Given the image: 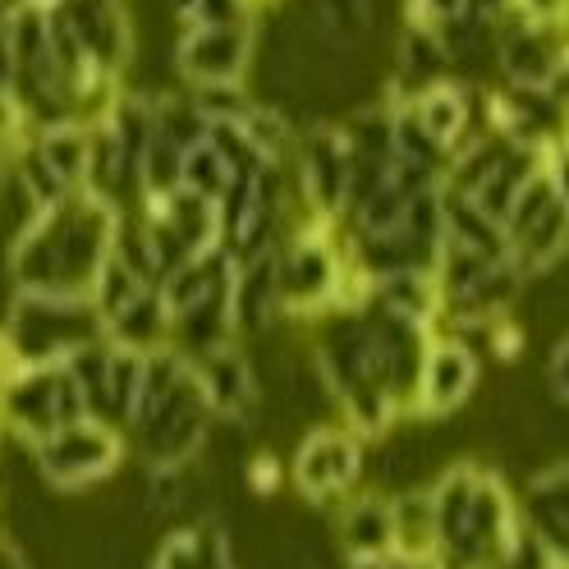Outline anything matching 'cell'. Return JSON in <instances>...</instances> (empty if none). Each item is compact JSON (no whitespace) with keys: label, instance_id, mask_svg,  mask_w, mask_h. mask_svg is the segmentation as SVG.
<instances>
[{"label":"cell","instance_id":"obj_1","mask_svg":"<svg viewBox=\"0 0 569 569\" xmlns=\"http://www.w3.org/2000/svg\"><path fill=\"white\" fill-rule=\"evenodd\" d=\"M124 207L106 202L88 189L69 193L51 211H32L28 226L10 243V280L14 290H56L88 295L92 276L116 243Z\"/></svg>","mask_w":569,"mask_h":569},{"label":"cell","instance_id":"obj_2","mask_svg":"<svg viewBox=\"0 0 569 569\" xmlns=\"http://www.w3.org/2000/svg\"><path fill=\"white\" fill-rule=\"evenodd\" d=\"M211 427L217 418H211L184 353L174 345L142 353V381L124 418V441L138 450L142 465H193Z\"/></svg>","mask_w":569,"mask_h":569},{"label":"cell","instance_id":"obj_3","mask_svg":"<svg viewBox=\"0 0 569 569\" xmlns=\"http://www.w3.org/2000/svg\"><path fill=\"white\" fill-rule=\"evenodd\" d=\"M427 491H432L437 519V551L427 569H491L506 556L519 528V506L501 473L450 465Z\"/></svg>","mask_w":569,"mask_h":569},{"label":"cell","instance_id":"obj_4","mask_svg":"<svg viewBox=\"0 0 569 569\" xmlns=\"http://www.w3.org/2000/svg\"><path fill=\"white\" fill-rule=\"evenodd\" d=\"M317 322H322V336L312 345V359L345 427H353L363 441L386 437L400 418V405L386 386L363 308H336L327 317H317Z\"/></svg>","mask_w":569,"mask_h":569},{"label":"cell","instance_id":"obj_5","mask_svg":"<svg viewBox=\"0 0 569 569\" xmlns=\"http://www.w3.org/2000/svg\"><path fill=\"white\" fill-rule=\"evenodd\" d=\"M101 336L106 322L88 295L14 290L6 322H0V377L38 363H64Z\"/></svg>","mask_w":569,"mask_h":569},{"label":"cell","instance_id":"obj_6","mask_svg":"<svg viewBox=\"0 0 569 569\" xmlns=\"http://www.w3.org/2000/svg\"><path fill=\"white\" fill-rule=\"evenodd\" d=\"M0 418H6L10 437L38 446L60 427L88 418V405L69 363H38L0 377Z\"/></svg>","mask_w":569,"mask_h":569},{"label":"cell","instance_id":"obj_7","mask_svg":"<svg viewBox=\"0 0 569 569\" xmlns=\"http://www.w3.org/2000/svg\"><path fill=\"white\" fill-rule=\"evenodd\" d=\"M124 450H129V441L120 427L97 422V418H79V422L60 427V432H51L47 441L28 446L32 469L56 491H83V487L106 482L120 469Z\"/></svg>","mask_w":569,"mask_h":569},{"label":"cell","instance_id":"obj_8","mask_svg":"<svg viewBox=\"0 0 569 569\" xmlns=\"http://www.w3.org/2000/svg\"><path fill=\"white\" fill-rule=\"evenodd\" d=\"M501 230H506V253L523 276H538L569 253V202L556 193L547 166L523 184Z\"/></svg>","mask_w":569,"mask_h":569},{"label":"cell","instance_id":"obj_9","mask_svg":"<svg viewBox=\"0 0 569 569\" xmlns=\"http://www.w3.org/2000/svg\"><path fill=\"white\" fill-rule=\"evenodd\" d=\"M258 19L248 23H189L174 38V74L184 88L248 83L258 60Z\"/></svg>","mask_w":569,"mask_h":569},{"label":"cell","instance_id":"obj_10","mask_svg":"<svg viewBox=\"0 0 569 569\" xmlns=\"http://www.w3.org/2000/svg\"><path fill=\"white\" fill-rule=\"evenodd\" d=\"M290 180L303 198V217L340 221L349 198V142L340 124H308L295 133L290 152Z\"/></svg>","mask_w":569,"mask_h":569},{"label":"cell","instance_id":"obj_11","mask_svg":"<svg viewBox=\"0 0 569 569\" xmlns=\"http://www.w3.org/2000/svg\"><path fill=\"white\" fill-rule=\"evenodd\" d=\"M363 437L353 427H312V432L299 441L295 465H290V482L303 501L312 506H336L349 491H359L363 478Z\"/></svg>","mask_w":569,"mask_h":569},{"label":"cell","instance_id":"obj_12","mask_svg":"<svg viewBox=\"0 0 569 569\" xmlns=\"http://www.w3.org/2000/svg\"><path fill=\"white\" fill-rule=\"evenodd\" d=\"M482 377V359L469 340H459L450 331H437L432 345L422 353L418 368V390H413V413L427 418H446L455 409H465L478 390Z\"/></svg>","mask_w":569,"mask_h":569},{"label":"cell","instance_id":"obj_13","mask_svg":"<svg viewBox=\"0 0 569 569\" xmlns=\"http://www.w3.org/2000/svg\"><path fill=\"white\" fill-rule=\"evenodd\" d=\"M51 14L74 32V42L83 47L97 74L124 79V69L133 60V19L124 10V0H64Z\"/></svg>","mask_w":569,"mask_h":569},{"label":"cell","instance_id":"obj_14","mask_svg":"<svg viewBox=\"0 0 569 569\" xmlns=\"http://www.w3.org/2000/svg\"><path fill=\"white\" fill-rule=\"evenodd\" d=\"M193 363V377L202 386V400L211 409L217 422H230V427H248L258 418V400H262V386H258V372H253V359L239 349V340L230 345H217L198 353Z\"/></svg>","mask_w":569,"mask_h":569},{"label":"cell","instance_id":"obj_15","mask_svg":"<svg viewBox=\"0 0 569 569\" xmlns=\"http://www.w3.org/2000/svg\"><path fill=\"white\" fill-rule=\"evenodd\" d=\"M363 317H368V331H372V345H377V359H381V372H386V386L396 396L400 413H413V390H418V368H422V353L432 345V327L413 322L405 312H390L381 303H363Z\"/></svg>","mask_w":569,"mask_h":569},{"label":"cell","instance_id":"obj_16","mask_svg":"<svg viewBox=\"0 0 569 569\" xmlns=\"http://www.w3.org/2000/svg\"><path fill=\"white\" fill-rule=\"evenodd\" d=\"M565 64L569 60L547 23L501 14V23H496V74L510 88H556Z\"/></svg>","mask_w":569,"mask_h":569},{"label":"cell","instance_id":"obj_17","mask_svg":"<svg viewBox=\"0 0 569 569\" xmlns=\"http://www.w3.org/2000/svg\"><path fill=\"white\" fill-rule=\"evenodd\" d=\"M405 106L413 111V120L427 129V138L441 142L446 152H455L465 138H473V88H465L459 79H441L432 88H422L413 97H405Z\"/></svg>","mask_w":569,"mask_h":569},{"label":"cell","instance_id":"obj_18","mask_svg":"<svg viewBox=\"0 0 569 569\" xmlns=\"http://www.w3.org/2000/svg\"><path fill=\"white\" fill-rule=\"evenodd\" d=\"M519 519L538 532L556 560H569V465L542 469L523 487Z\"/></svg>","mask_w":569,"mask_h":569},{"label":"cell","instance_id":"obj_19","mask_svg":"<svg viewBox=\"0 0 569 569\" xmlns=\"http://www.w3.org/2000/svg\"><path fill=\"white\" fill-rule=\"evenodd\" d=\"M230 308H234V336H262L271 331V322L280 317V290H276V253L234 262V290H230Z\"/></svg>","mask_w":569,"mask_h":569},{"label":"cell","instance_id":"obj_20","mask_svg":"<svg viewBox=\"0 0 569 569\" xmlns=\"http://www.w3.org/2000/svg\"><path fill=\"white\" fill-rule=\"evenodd\" d=\"M396 56H400V69H396V101L432 88L441 79H455V64H450V51L441 42V28H427V23H409L400 28V42H396Z\"/></svg>","mask_w":569,"mask_h":569},{"label":"cell","instance_id":"obj_21","mask_svg":"<svg viewBox=\"0 0 569 569\" xmlns=\"http://www.w3.org/2000/svg\"><path fill=\"white\" fill-rule=\"evenodd\" d=\"M336 542L345 560H368L390 556V496L377 491H349L336 519Z\"/></svg>","mask_w":569,"mask_h":569},{"label":"cell","instance_id":"obj_22","mask_svg":"<svg viewBox=\"0 0 569 569\" xmlns=\"http://www.w3.org/2000/svg\"><path fill=\"white\" fill-rule=\"evenodd\" d=\"M437 551V519H432V491L413 487L390 496V556L427 565Z\"/></svg>","mask_w":569,"mask_h":569},{"label":"cell","instance_id":"obj_23","mask_svg":"<svg viewBox=\"0 0 569 569\" xmlns=\"http://www.w3.org/2000/svg\"><path fill=\"white\" fill-rule=\"evenodd\" d=\"M152 569H234L226 528L217 519H193L189 528H174L161 542Z\"/></svg>","mask_w":569,"mask_h":569},{"label":"cell","instance_id":"obj_24","mask_svg":"<svg viewBox=\"0 0 569 569\" xmlns=\"http://www.w3.org/2000/svg\"><path fill=\"white\" fill-rule=\"evenodd\" d=\"M32 148L38 157L51 166V174L69 189L79 193L88 184V152H92V124L83 120H56L47 129L32 133Z\"/></svg>","mask_w":569,"mask_h":569},{"label":"cell","instance_id":"obj_25","mask_svg":"<svg viewBox=\"0 0 569 569\" xmlns=\"http://www.w3.org/2000/svg\"><path fill=\"white\" fill-rule=\"evenodd\" d=\"M106 340H116L124 349H138V353L170 345V312H166V299H161L157 284H142V290L111 317V322H106Z\"/></svg>","mask_w":569,"mask_h":569},{"label":"cell","instance_id":"obj_26","mask_svg":"<svg viewBox=\"0 0 569 569\" xmlns=\"http://www.w3.org/2000/svg\"><path fill=\"white\" fill-rule=\"evenodd\" d=\"M368 299L381 303V308H390V312H405V317H413V322L432 327V331L441 327V312H446L441 284H437L432 271H396V276H381V280L368 284Z\"/></svg>","mask_w":569,"mask_h":569},{"label":"cell","instance_id":"obj_27","mask_svg":"<svg viewBox=\"0 0 569 569\" xmlns=\"http://www.w3.org/2000/svg\"><path fill=\"white\" fill-rule=\"evenodd\" d=\"M303 23L322 51H353L372 32V0H308Z\"/></svg>","mask_w":569,"mask_h":569},{"label":"cell","instance_id":"obj_28","mask_svg":"<svg viewBox=\"0 0 569 569\" xmlns=\"http://www.w3.org/2000/svg\"><path fill=\"white\" fill-rule=\"evenodd\" d=\"M239 174H248V170H239V166L217 148V142L202 138L198 148L184 152L180 184H184L189 193H198V198H207V202H217V207H221V198L230 193V184L239 180Z\"/></svg>","mask_w":569,"mask_h":569},{"label":"cell","instance_id":"obj_29","mask_svg":"<svg viewBox=\"0 0 569 569\" xmlns=\"http://www.w3.org/2000/svg\"><path fill=\"white\" fill-rule=\"evenodd\" d=\"M142 280L133 267H124L116 253H106V262L97 267V276H92V290H88V299H92V308L101 312V322H111V317L142 290Z\"/></svg>","mask_w":569,"mask_h":569},{"label":"cell","instance_id":"obj_30","mask_svg":"<svg viewBox=\"0 0 569 569\" xmlns=\"http://www.w3.org/2000/svg\"><path fill=\"white\" fill-rule=\"evenodd\" d=\"M148 482H142V501L152 515H174L189 496V465H142Z\"/></svg>","mask_w":569,"mask_h":569},{"label":"cell","instance_id":"obj_31","mask_svg":"<svg viewBox=\"0 0 569 569\" xmlns=\"http://www.w3.org/2000/svg\"><path fill=\"white\" fill-rule=\"evenodd\" d=\"M248 19H258V0H193L180 19V28H189V23H248Z\"/></svg>","mask_w":569,"mask_h":569},{"label":"cell","instance_id":"obj_32","mask_svg":"<svg viewBox=\"0 0 569 569\" xmlns=\"http://www.w3.org/2000/svg\"><path fill=\"white\" fill-rule=\"evenodd\" d=\"M465 14V0H405V19L427 23V28H446L450 19Z\"/></svg>","mask_w":569,"mask_h":569},{"label":"cell","instance_id":"obj_33","mask_svg":"<svg viewBox=\"0 0 569 569\" xmlns=\"http://www.w3.org/2000/svg\"><path fill=\"white\" fill-rule=\"evenodd\" d=\"M547 386L560 405H569V336H560L556 349L547 353Z\"/></svg>","mask_w":569,"mask_h":569},{"label":"cell","instance_id":"obj_34","mask_svg":"<svg viewBox=\"0 0 569 569\" xmlns=\"http://www.w3.org/2000/svg\"><path fill=\"white\" fill-rule=\"evenodd\" d=\"M569 10V0H506V14L528 19V23H551Z\"/></svg>","mask_w":569,"mask_h":569},{"label":"cell","instance_id":"obj_35","mask_svg":"<svg viewBox=\"0 0 569 569\" xmlns=\"http://www.w3.org/2000/svg\"><path fill=\"white\" fill-rule=\"evenodd\" d=\"M248 482H253L258 491H276V487H280V465H276L271 455L253 459V465H248Z\"/></svg>","mask_w":569,"mask_h":569},{"label":"cell","instance_id":"obj_36","mask_svg":"<svg viewBox=\"0 0 569 569\" xmlns=\"http://www.w3.org/2000/svg\"><path fill=\"white\" fill-rule=\"evenodd\" d=\"M349 569H396L390 556H368V560H349Z\"/></svg>","mask_w":569,"mask_h":569},{"label":"cell","instance_id":"obj_37","mask_svg":"<svg viewBox=\"0 0 569 569\" xmlns=\"http://www.w3.org/2000/svg\"><path fill=\"white\" fill-rule=\"evenodd\" d=\"M28 6H42V10H56V6H64V0H28Z\"/></svg>","mask_w":569,"mask_h":569},{"label":"cell","instance_id":"obj_38","mask_svg":"<svg viewBox=\"0 0 569 569\" xmlns=\"http://www.w3.org/2000/svg\"><path fill=\"white\" fill-rule=\"evenodd\" d=\"M10 6H14V0H0V23H6V14H10Z\"/></svg>","mask_w":569,"mask_h":569},{"label":"cell","instance_id":"obj_39","mask_svg":"<svg viewBox=\"0 0 569 569\" xmlns=\"http://www.w3.org/2000/svg\"><path fill=\"white\" fill-rule=\"evenodd\" d=\"M6 437H10V432H6V418H0V450H6Z\"/></svg>","mask_w":569,"mask_h":569}]
</instances>
